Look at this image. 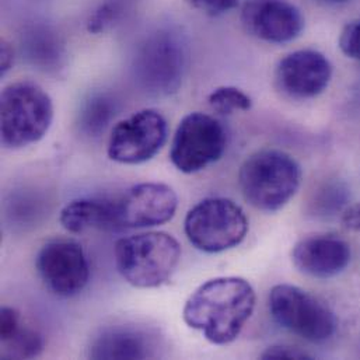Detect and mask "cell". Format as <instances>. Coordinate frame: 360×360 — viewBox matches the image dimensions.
<instances>
[{"label":"cell","mask_w":360,"mask_h":360,"mask_svg":"<svg viewBox=\"0 0 360 360\" xmlns=\"http://www.w3.org/2000/svg\"><path fill=\"white\" fill-rule=\"evenodd\" d=\"M255 290L248 281L237 276L214 278L200 285L186 300L185 324L214 345L237 340L255 309Z\"/></svg>","instance_id":"obj_1"},{"label":"cell","mask_w":360,"mask_h":360,"mask_svg":"<svg viewBox=\"0 0 360 360\" xmlns=\"http://www.w3.org/2000/svg\"><path fill=\"white\" fill-rule=\"evenodd\" d=\"M114 254L117 269L129 285L152 289L172 279L180 264L181 245L169 233L150 231L120 238Z\"/></svg>","instance_id":"obj_2"},{"label":"cell","mask_w":360,"mask_h":360,"mask_svg":"<svg viewBox=\"0 0 360 360\" xmlns=\"http://www.w3.org/2000/svg\"><path fill=\"white\" fill-rule=\"evenodd\" d=\"M302 169L290 155L264 149L251 155L241 166L238 185L244 199L258 210L276 212L297 192Z\"/></svg>","instance_id":"obj_3"},{"label":"cell","mask_w":360,"mask_h":360,"mask_svg":"<svg viewBox=\"0 0 360 360\" xmlns=\"http://www.w3.org/2000/svg\"><path fill=\"white\" fill-rule=\"evenodd\" d=\"M186 66L188 49L182 35L172 28H159L138 45L132 75L146 94L167 97L180 90Z\"/></svg>","instance_id":"obj_4"},{"label":"cell","mask_w":360,"mask_h":360,"mask_svg":"<svg viewBox=\"0 0 360 360\" xmlns=\"http://www.w3.org/2000/svg\"><path fill=\"white\" fill-rule=\"evenodd\" d=\"M0 118L1 143L7 149H22L48 134L53 121V104L41 86L17 82L1 93Z\"/></svg>","instance_id":"obj_5"},{"label":"cell","mask_w":360,"mask_h":360,"mask_svg":"<svg viewBox=\"0 0 360 360\" xmlns=\"http://www.w3.org/2000/svg\"><path fill=\"white\" fill-rule=\"evenodd\" d=\"M184 230L196 250L216 254L237 247L245 238L248 219L231 199L206 198L189 209Z\"/></svg>","instance_id":"obj_6"},{"label":"cell","mask_w":360,"mask_h":360,"mask_svg":"<svg viewBox=\"0 0 360 360\" xmlns=\"http://www.w3.org/2000/svg\"><path fill=\"white\" fill-rule=\"evenodd\" d=\"M272 319L292 334L321 344L337 331L334 313L317 297L293 285H276L269 293Z\"/></svg>","instance_id":"obj_7"},{"label":"cell","mask_w":360,"mask_h":360,"mask_svg":"<svg viewBox=\"0 0 360 360\" xmlns=\"http://www.w3.org/2000/svg\"><path fill=\"white\" fill-rule=\"evenodd\" d=\"M227 145L223 125L203 112H191L182 118L176 131L170 160L184 174H193L221 159Z\"/></svg>","instance_id":"obj_8"},{"label":"cell","mask_w":360,"mask_h":360,"mask_svg":"<svg viewBox=\"0 0 360 360\" xmlns=\"http://www.w3.org/2000/svg\"><path fill=\"white\" fill-rule=\"evenodd\" d=\"M169 135L166 118L156 110H142L115 125L108 141V158L121 165L152 160Z\"/></svg>","instance_id":"obj_9"},{"label":"cell","mask_w":360,"mask_h":360,"mask_svg":"<svg viewBox=\"0 0 360 360\" xmlns=\"http://www.w3.org/2000/svg\"><path fill=\"white\" fill-rule=\"evenodd\" d=\"M37 271L45 286L63 299L82 293L90 279V265L82 245L66 238L42 245L37 255Z\"/></svg>","instance_id":"obj_10"},{"label":"cell","mask_w":360,"mask_h":360,"mask_svg":"<svg viewBox=\"0 0 360 360\" xmlns=\"http://www.w3.org/2000/svg\"><path fill=\"white\" fill-rule=\"evenodd\" d=\"M112 200L115 230L165 224L174 217L179 206L173 188L158 182L134 185Z\"/></svg>","instance_id":"obj_11"},{"label":"cell","mask_w":360,"mask_h":360,"mask_svg":"<svg viewBox=\"0 0 360 360\" xmlns=\"http://www.w3.org/2000/svg\"><path fill=\"white\" fill-rule=\"evenodd\" d=\"M333 77L328 58L314 49H300L279 60L275 80L279 90L290 98L307 100L324 93Z\"/></svg>","instance_id":"obj_12"},{"label":"cell","mask_w":360,"mask_h":360,"mask_svg":"<svg viewBox=\"0 0 360 360\" xmlns=\"http://www.w3.org/2000/svg\"><path fill=\"white\" fill-rule=\"evenodd\" d=\"M241 22L248 34L272 44L290 42L304 28L300 10L288 0H247Z\"/></svg>","instance_id":"obj_13"},{"label":"cell","mask_w":360,"mask_h":360,"mask_svg":"<svg viewBox=\"0 0 360 360\" xmlns=\"http://www.w3.org/2000/svg\"><path fill=\"white\" fill-rule=\"evenodd\" d=\"M295 266L304 275L330 279L347 269L351 247L334 234H314L300 240L292 250Z\"/></svg>","instance_id":"obj_14"},{"label":"cell","mask_w":360,"mask_h":360,"mask_svg":"<svg viewBox=\"0 0 360 360\" xmlns=\"http://www.w3.org/2000/svg\"><path fill=\"white\" fill-rule=\"evenodd\" d=\"M155 352L153 337L134 326L104 328L89 347V358L96 360L148 359L155 356Z\"/></svg>","instance_id":"obj_15"},{"label":"cell","mask_w":360,"mask_h":360,"mask_svg":"<svg viewBox=\"0 0 360 360\" xmlns=\"http://www.w3.org/2000/svg\"><path fill=\"white\" fill-rule=\"evenodd\" d=\"M20 52L28 65L45 73L59 72L66 62L63 39L55 28L44 22L24 28L20 37Z\"/></svg>","instance_id":"obj_16"},{"label":"cell","mask_w":360,"mask_h":360,"mask_svg":"<svg viewBox=\"0 0 360 360\" xmlns=\"http://www.w3.org/2000/svg\"><path fill=\"white\" fill-rule=\"evenodd\" d=\"M0 341L4 359H34L45 347L42 335L27 327L20 313L11 307H3L0 311Z\"/></svg>","instance_id":"obj_17"},{"label":"cell","mask_w":360,"mask_h":360,"mask_svg":"<svg viewBox=\"0 0 360 360\" xmlns=\"http://www.w3.org/2000/svg\"><path fill=\"white\" fill-rule=\"evenodd\" d=\"M59 221L69 233H84L90 229L115 230L112 198H79L68 203Z\"/></svg>","instance_id":"obj_18"},{"label":"cell","mask_w":360,"mask_h":360,"mask_svg":"<svg viewBox=\"0 0 360 360\" xmlns=\"http://www.w3.org/2000/svg\"><path fill=\"white\" fill-rule=\"evenodd\" d=\"M118 111L115 98L107 93L90 96L79 112V129L90 138H97L105 132Z\"/></svg>","instance_id":"obj_19"},{"label":"cell","mask_w":360,"mask_h":360,"mask_svg":"<svg viewBox=\"0 0 360 360\" xmlns=\"http://www.w3.org/2000/svg\"><path fill=\"white\" fill-rule=\"evenodd\" d=\"M46 203V199L32 189L20 191L6 200V217L13 226H34L45 214Z\"/></svg>","instance_id":"obj_20"},{"label":"cell","mask_w":360,"mask_h":360,"mask_svg":"<svg viewBox=\"0 0 360 360\" xmlns=\"http://www.w3.org/2000/svg\"><path fill=\"white\" fill-rule=\"evenodd\" d=\"M135 0H104L87 20V30L100 34L120 22L132 8Z\"/></svg>","instance_id":"obj_21"},{"label":"cell","mask_w":360,"mask_h":360,"mask_svg":"<svg viewBox=\"0 0 360 360\" xmlns=\"http://www.w3.org/2000/svg\"><path fill=\"white\" fill-rule=\"evenodd\" d=\"M209 105L221 115H230L236 111H250L251 98L237 87L221 86L214 89L207 97Z\"/></svg>","instance_id":"obj_22"},{"label":"cell","mask_w":360,"mask_h":360,"mask_svg":"<svg viewBox=\"0 0 360 360\" xmlns=\"http://www.w3.org/2000/svg\"><path fill=\"white\" fill-rule=\"evenodd\" d=\"M340 48L344 55L360 62V18L344 27L340 35Z\"/></svg>","instance_id":"obj_23"},{"label":"cell","mask_w":360,"mask_h":360,"mask_svg":"<svg viewBox=\"0 0 360 360\" xmlns=\"http://www.w3.org/2000/svg\"><path fill=\"white\" fill-rule=\"evenodd\" d=\"M192 8L199 10L200 13L217 17L226 14L238 7V0H185Z\"/></svg>","instance_id":"obj_24"},{"label":"cell","mask_w":360,"mask_h":360,"mask_svg":"<svg viewBox=\"0 0 360 360\" xmlns=\"http://www.w3.org/2000/svg\"><path fill=\"white\" fill-rule=\"evenodd\" d=\"M261 359H311V356H310L307 352L300 351L299 348H292V347H285V345H276V347H269V348L261 355Z\"/></svg>","instance_id":"obj_25"},{"label":"cell","mask_w":360,"mask_h":360,"mask_svg":"<svg viewBox=\"0 0 360 360\" xmlns=\"http://www.w3.org/2000/svg\"><path fill=\"white\" fill-rule=\"evenodd\" d=\"M342 224L351 231L360 233V202L351 205L342 214Z\"/></svg>","instance_id":"obj_26"},{"label":"cell","mask_w":360,"mask_h":360,"mask_svg":"<svg viewBox=\"0 0 360 360\" xmlns=\"http://www.w3.org/2000/svg\"><path fill=\"white\" fill-rule=\"evenodd\" d=\"M0 72L1 75H6L14 62V51L11 48V45L7 41H1V49H0Z\"/></svg>","instance_id":"obj_27"},{"label":"cell","mask_w":360,"mask_h":360,"mask_svg":"<svg viewBox=\"0 0 360 360\" xmlns=\"http://www.w3.org/2000/svg\"><path fill=\"white\" fill-rule=\"evenodd\" d=\"M321 1H324L327 4H341V3H345L348 0H321Z\"/></svg>","instance_id":"obj_28"}]
</instances>
